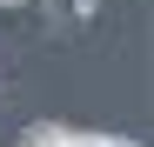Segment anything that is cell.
I'll return each instance as SVG.
<instances>
[{"label": "cell", "mask_w": 154, "mask_h": 147, "mask_svg": "<svg viewBox=\"0 0 154 147\" xmlns=\"http://www.w3.org/2000/svg\"><path fill=\"white\" fill-rule=\"evenodd\" d=\"M107 147H134V140H121V134H107Z\"/></svg>", "instance_id": "3957f363"}, {"label": "cell", "mask_w": 154, "mask_h": 147, "mask_svg": "<svg viewBox=\"0 0 154 147\" xmlns=\"http://www.w3.org/2000/svg\"><path fill=\"white\" fill-rule=\"evenodd\" d=\"M0 7H34V0H0Z\"/></svg>", "instance_id": "277c9868"}, {"label": "cell", "mask_w": 154, "mask_h": 147, "mask_svg": "<svg viewBox=\"0 0 154 147\" xmlns=\"http://www.w3.org/2000/svg\"><path fill=\"white\" fill-rule=\"evenodd\" d=\"M94 7H100V0H60V14H67V20H94Z\"/></svg>", "instance_id": "7a4b0ae2"}, {"label": "cell", "mask_w": 154, "mask_h": 147, "mask_svg": "<svg viewBox=\"0 0 154 147\" xmlns=\"http://www.w3.org/2000/svg\"><path fill=\"white\" fill-rule=\"evenodd\" d=\"M20 147H107V134H74V127H27Z\"/></svg>", "instance_id": "6da1fadb"}]
</instances>
